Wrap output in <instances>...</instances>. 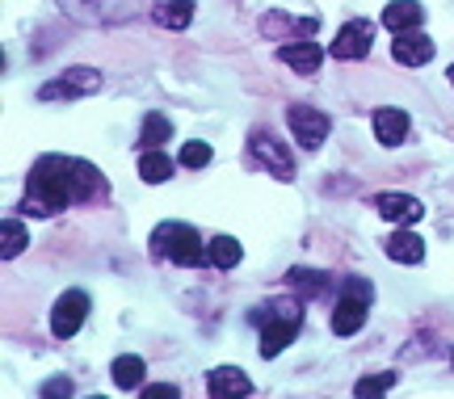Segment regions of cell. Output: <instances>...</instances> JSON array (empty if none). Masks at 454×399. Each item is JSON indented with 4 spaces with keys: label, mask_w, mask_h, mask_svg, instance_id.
Wrapping results in <instances>:
<instances>
[{
    "label": "cell",
    "mask_w": 454,
    "mask_h": 399,
    "mask_svg": "<svg viewBox=\"0 0 454 399\" xmlns=\"http://www.w3.org/2000/svg\"><path fill=\"white\" fill-rule=\"evenodd\" d=\"M374 210H379L387 223H400V227H412L425 215V207L412 193H379V198H374Z\"/></svg>",
    "instance_id": "7c38bea8"
},
{
    "label": "cell",
    "mask_w": 454,
    "mask_h": 399,
    "mask_svg": "<svg viewBox=\"0 0 454 399\" xmlns=\"http://www.w3.org/2000/svg\"><path fill=\"white\" fill-rule=\"evenodd\" d=\"M240 256H244L240 239H231V236H215L207 244V265H215V270H236Z\"/></svg>",
    "instance_id": "44dd1931"
},
{
    "label": "cell",
    "mask_w": 454,
    "mask_h": 399,
    "mask_svg": "<svg viewBox=\"0 0 454 399\" xmlns=\"http://www.w3.org/2000/svg\"><path fill=\"white\" fill-rule=\"evenodd\" d=\"M391 55H395V64H404V67H425L429 59H434V38L421 34V30H408V34L395 38Z\"/></svg>",
    "instance_id": "5bb4252c"
},
{
    "label": "cell",
    "mask_w": 454,
    "mask_h": 399,
    "mask_svg": "<svg viewBox=\"0 0 454 399\" xmlns=\"http://www.w3.org/2000/svg\"><path fill=\"white\" fill-rule=\"evenodd\" d=\"M391 387H395V374H391V370H383V374H374V379H357L354 395H357V399H366V395H387Z\"/></svg>",
    "instance_id": "484cf974"
},
{
    "label": "cell",
    "mask_w": 454,
    "mask_h": 399,
    "mask_svg": "<svg viewBox=\"0 0 454 399\" xmlns=\"http://www.w3.org/2000/svg\"><path fill=\"white\" fill-rule=\"evenodd\" d=\"M101 84H106V80H101L98 67H72L64 76L47 80V84L38 89V101H76V97H93Z\"/></svg>",
    "instance_id": "5b68a950"
},
{
    "label": "cell",
    "mask_w": 454,
    "mask_h": 399,
    "mask_svg": "<svg viewBox=\"0 0 454 399\" xmlns=\"http://www.w3.org/2000/svg\"><path fill=\"white\" fill-rule=\"evenodd\" d=\"M152 253L168 256L173 265H202L207 261V248H202V236H198L190 223H160L152 231Z\"/></svg>",
    "instance_id": "3957f363"
},
{
    "label": "cell",
    "mask_w": 454,
    "mask_h": 399,
    "mask_svg": "<svg viewBox=\"0 0 454 399\" xmlns=\"http://www.w3.org/2000/svg\"><path fill=\"white\" fill-rule=\"evenodd\" d=\"M76 387H72V379H47L43 383V399H59V395H72Z\"/></svg>",
    "instance_id": "83f0119b"
},
{
    "label": "cell",
    "mask_w": 454,
    "mask_h": 399,
    "mask_svg": "<svg viewBox=\"0 0 454 399\" xmlns=\"http://www.w3.org/2000/svg\"><path fill=\"white\" fill-rule=\"evenodd\" d=\"M286 286L299 290L303 299H311V294H325L328 290V273H320V270H291L286 273Z\"/></svg>",
    "instance_id": "603a6c76"
},
{
    "label": "cell",
    "mask_w": 454,
    "mask_h": 399,
    "mask_svg": "<svg viewBox=\"0 0 454 399\" xmlns=\"http://www.w3.org/2000/svg\"><path fill=\"white\" fill-rule=\"evenodd\" d=\"M164 139H173V122L164 113H144V130H139V144L144 147H160Z\"/></svg>",
    "instance_id": "cb8c5ba5"
},
{
    "label": "cell",
    "mask_w": 454,
    "mask_h": 399,
    "mask_svg": "<svg viewBox=\"0 0 454 399\" xmlns=\"http://www.w3.org/2000/svg\"><path fill=\"white\" fill-rule=\"evenodd\" d=\"M211 156H215V152H211V144H198V139H194V144H185V147H181V164H185V168H207V164H211Z\"/></svg>",
    "instance_id": "4316f807"
},
{
    "label": "cell",
    "mask_w": 454,
    "mask_h": 399,
    "mask_svg": "<svg viewBox=\"0 0 454 399\" xmlns=\"http://www.w3.org/2000/svg\"><path fill=\"white\" fill-rule=\"evenodd\" d=\"M253 324H261V357H278L303 328V303L278 299V303H270V311H253Z\"/></svg>",
    "instance_id": "7a4b0ae2"
},
{
    "label": "cell",
    "mask_w": 454,
    "mask_h": 399,
    "mask_svg": "<svg viewBox=\"0 0 454 399\" xmlns=\"http://www.w3.org/2000/svg\"><path fill=\"white\" fill-rule=\"evenodd\" d=\"M101 190H106V181H101V173L89 160L43 156V160H34V168H30V190H26L21 210L47 219V215H55V210H64V207L93 202Z\"/></svg>",
    "instance_id": "6da1fadb"
},
{
    "label": "cell",
    "mask_w": 454,
    "mask_h": 399,
    "mask_svg": "<svg viewBox=\"0 0 454 399\" xmlns=\"http://www.w3.org/2000/svg\"><path fill=\"white\" fill-rule=\"evenodd\" d=\"M408 113L404 110H391V106H383V110H374V135H379V144L383 147H400L408 135Z\"/></svg>",
    "instance_id": "9a60e30c"
},
{
    "label": "cell",
    "mask_w": 454,
    "mask_h": 399,
    "mask_svg": "<svg viewBox=\"0 0 454 399\" xmlns=\"http://www.w3.org/2000/svg\"><path fill=\"white\" fill-rule=\"evenodd\" d=\"M248 152H253V160H257L261 168H270L278 181H291V176H294V156L282 147V139H274V135H270V130H253Z\"/></svg>",
    "instance_id": "ba28073f"
},
{
    "label": "cell",
    "mask_w": 454,
    "mask_h": 399,
    "mask_svg": "<svg viewBox=\"0 0 454 399\" xmlns=\"http://www.w3.org/2000/svg\"><path fill=\"white\" fill-rule=\"evenodd\" d=\"M371 303H374V286H371V282H366V278H345V282H340L337 311H333V332H337V336L362 332Z\"/></svg>",
    "instance_id": "277c9868"
},
{
    "label": "cell",
    "mask_w": 454,
    "mask_h": 399,
    "mask_svg": "<svg viewBox=\"0 0 454 399\" xmlns=\"http://www.w3.org/2000/svg\"><path fill=\"white\" fill-rule=\"evenodd\" d=\"M383 248H387V256L395 265H421L425 261V239L417 236V231H404V227H400L395 236H387Z\"/></svg>",
    "instance_id": "2e32d148"
},
{
    "label": "cell",
    "mask_w": 454,
    "mask_h": 399,
    "mask_svg": "<svg viewBox=\"0 0 454 399\" xmlns=\"http://www.w3.org/2000/svg\"><path fill=\"white\" fill-rule=\"evenodd\" d=\"M139 176H144L147 185H160V181L173 176V160L164 156L160 147H147L144 156H139Z\"/></svg>",
    "instance_id": "7402d4cb"
},
{
    "label": "cell",
    "mask_w": 454,
    "mask_h": 399,
    "mask_svg": "<svg viewBox=\"0 0 454 399\" xmlns=\"http://www.w3.org/2000/svg\"><path fill=\"white\" fill-rule=\"evenodd\" d=\"M446 76H450V84H454V64H450V72H446Z\"/></svg>",
    "instance_id": "f546056e"
},
{
    "label": "cell",
    "mask_w": 454,
    "mask_h": 399,
    "mask_svg": "<svg viewBox=\"0 0 454 399\" xmlns=\"http://www.w3.org/2000/svg\"><path fill=\"white\" fill-rule=\"evenodd\" d=\"M278 59L286 67H294L299 76H316L320 64H325V51L316 47L311 38H294V43H282V47H278Z\"/></svg>",
    "instance_id": "8fae6325"
},
{
    "label": "cell",
    "mask_w": 454,
    "mask_h": 399,
    "mask_svg": "<svg viewBox=\"0 0 454 399\" xmlns=\"http://www.w3.org/2000/svg\"><path fill=\"white\" fill-rule=\"evenodd\" d=\"M286 122H291V135L299 139V147L303 152H316V147L328 139V113L325 110H316V106H291L286 110Z\"/></svg>",
    "instance_id": "52a82bcc"
},
{
    "label": "cell",
    "mask_w": 454,
    "mask_h": 399,
    "mask_svg": "<svg viewBox=\"0 0 454 399\" xmlns=\"http://www.w3.org/2000/svg\"><path fill=\"white\" fill-rule=\"evenodd\" d=\"M425 21V9L417 4V0H395V4H387L383 9V26L395 34H408V30H417Z\"/></svg>",
    "instance_id": "ac0fdd59"
},
{
    "label": "cell",
    "mask_w": 454,
    "mask_h": 399,
    "mask_svg": "<svg viewBox=\"0 0 454 399\" xmlns=\"http://www.w3.org/2000/svg\"><path fill=\"white\" fill-rule=\"evenodd\" d=\"M59 9L84 26H114L135 13V0H59Z\"/></svg>",
    "instance_id": "8992f818"
},
{
    "label": "cell",
    "mask_w": 454,
    "mask_h": 399,
    "mask_svg": "<svg viewBox=\"0 0 454 399\" xmlns=\"http://www.w3.org/2000/svg\"><path fill=\"white\" fill-rule=\"evenodd\" d=\"M0 256L4 261H13V256H21V248L30 244V236H26V227H21V219H4V227H0Z\"/></svg>",
    "instance_id": "d4e9b609"
},
{
    "label": "cell",
    "mask_w": 454,
    "mask_h": 399,
    "mask_svg": "<svg viewBox=\"0 0 454 399\" xmlns=\"http://www.w3.org/2000/svg\"><path fill=\"white\" fill-rule=\"evenodd\" d=\"M316 30H320L316 17H286V13L261 17V34H265V38H311Z\"/></svg>",
    "instance_id": "4fadbf2b"
},
{
    "label": "cell",
    "mask_w": 454,
    "mask_h": 399,
    "mask_svg": "<svg viewBox=\"0 0 454 399\" xmlns=\"http://www.w3.org/2000/svg\"><path fill=\"white\" fill-rule=\"evenodd\" d=\"M207 387H211V395H219V399H227V395H253V383H248V374H244L240 366L211 370Z\"/></svg>",
    "instance_id": "e0dca14e"
},
{
    "label": "cell",
    "mask_w": 454,
    "mask_h": 399,
    "mask_svg": "<svg viewBox=\"0 0 454 399\" xmlns=\"http://www.w3.org/2000/svg\"><path fill=\"white\" fill-rule=\"evenodd\" d=\"M371 47H374V26L371 21H362V17H354V21H345L337 30V38H333V59H366L371 55Z\"/></svg>",
    "instance_id": "30bf717a"
},
{
    "label": "cell",
    "mask_w": 454,
    "mask_h": 399,
    "mask_svg": "<svg viewBox=\"0 0 454 399\" xmlns=\"http://www.w3.org/2000/svg\"><path fill=\"white\" fill-rule=\"evenodd\" d=\"M144 395L147 399H177L181 387H173V383H152V387H144Z\"/></svg>",
    "instance_id": "f1b7e54d"
},
{
    "label": "cell",
    "mask_w": 454,
    "mask_h": 399,
    "mask_svg": "<svg viewBox=\"0 0 454 399\" xmlns=\"http://www.w3.org/2000/svg\"><path fill=\"white\" fill-rule=\"evenodd\" d=\"M450 366H454V349H450Z\"/></svg>",
    "instance_id": "4dcf8cb0"
},
{
    "label": "cell",
    "mask_w": 454,
    "mask_h": 399,
    "mask_svg": "<svg viewBox=\"0 0 454 399\" xmlns=\"http://www.w3.org/2000/svg\"><path fill=\"white\" fill-rule=\"evenodd\" d=\"M152 17H156V26H164V30H185L194 21V4L190 0H164V4L152 9Z\"/></svg>",
    "instance_id": "ffe728a7"
},
{
    "label": "cell",
    "mask_w": 454,
    "mask_h": 399,
    "mask_svg": "<svg viewBox=\"0 0 454 399\" xmlns=\"http://www.w3.org/2000/svg\"><path fill=\"white\" fill-rule=\"evenodd\" d=\"M84 316H89V294L84 290H64L55 299V307H51V332L59 336V340H67V336L81 332Z\"/></svg>",
    "instance_id": "9c48e42d"
},
{
    "label": "cell",
    "mask_w": 454,
    "mask_h": 399,
    "mask_svg": "<svg viewBox=\"0 0 454 399\" xmlns=\"http://www.w3.org/2000/svg\"><path fill=\"white\" fill-rule=\"evenodd\" d=\"M114 387L118 391H139L144 387V374H147V362L144 357H135V353H122V357H114Z\"/></svg>",
    "instance_id": "d6986e66"
}]
</instances>
